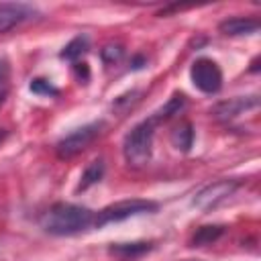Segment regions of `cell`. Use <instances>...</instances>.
Listing matches in <instances>:
<instances>
[{"label": "cell", "instance_id": "52a82bcc", "mask_svg": "<svg viewBox=\"0 0 261 261\" xmlns=\"http://www.w3.org/2000/svg\"><path fill=\"white\" fill-rule=\"evenodd\" d=\"M259 106V98L257 96H247V98H230V100H224L220 104H216L212 108V116L216 120H230L243 112H249L253 108Z\"/></svg>", "mask_w": 261, "mask_h": 261}, {"label": "cell", "instance_id": "ac0fdd59", "mask_svg": "<svg viewBox=\"0 0 261 261\" xmlns=\"http://www.w3.org/2000/svg\"><path fill=\"white\" fill-rule=\"evenodd\" d=\"M6 80H8V65L4 59H0V88L6 84Z\"/></svg>", "mask_w": 261, "mask_h": 261}, {"label": "cell", "instance_id": "30bf717a", "mask_svg": "<svg viewBox=\"0 0 261 261\" xmlns=\"http://www.w3.org/2000/svg\"><path fill=\"white\" fill-rule=\"evenodd\" d=\"M224 232V226L220 224H208V226H200L194 237H192V247H206V245H212L214 241H218Z\"/></svg>", "mask_w": 261, "mask_h": 261}, {"label": "cell", "instance_id": "8fae6325", "mask_svg": "<svg viewBox=\"0 0 261 261\" xmlns=\"http://www.w3.org/2000/svg\"><path fill=\"white\" fill-rule=\"evenodd\" d=\"M192 143H194V128H192L190 122H181L179 126L173 128V133H171V145H173L175 149H179V151H190Z\"/></svg>", "mask_w": 261, "mask_h": 261}, {"label": "cell", "instance_id": "6da1fadb", "mask_svg": "<svg viewBox=\"0 0 261 261\" xmlns=\"http://www.w3.org/2000/svg\"><path fill=\"white\" fill-rule=\"evenodd\" d=\"M94 218H96V214L84 206L57 202L43 214L41 226L49 234L69 237V234H77V232H84L90 226H94Z\"/></svg>", "mask_w": 261, "mask_h": 261}, {"label": "cell", "instance_id": "4fadbf2b", "mask_svg": "<svg viewBox=\"0 0 261 261\" xmlns=\"http://www.w3.org/2000/svg\"><path fill=\"white\" fill-rule=\"evenodd\" d=\"M88 51V37H75V39H71L65 47H63V51H61V59H65V61H73V63H77V59L84 55Z\"/></svg>", "mask_w": 261, "mask_h": 261}, {"label": "cell", "instance_id": "2e32d148", "mask_svg": "<svg viewBox=\"0 0 261 261\" xmlns=\"http://www.w3.org/2000/svg\"><path fill=\"white\" fill-rule=\"evenodd\" d=\"M29 88H31V92H33V94H39V96H55V94H57V88H55L51 82L43 80V77L33 80Z\"/></svg>", "mask_w": 261, "mask_h": 261}, {"label": "cell", "instance_id": "7c38bea8", "mask_svg": "<svg viewBox=\"0 0 261 261\" xmlns=\"http://www.w3.org/2000/svg\"><path fill=\"white\" fill-rule=\"evenodd\" d=\"M108 251L118 257H139L151 251V245L149 243H116V245H110Z\"/></svg>", "mask_w": 261, "mask_h": 261}, {"label": "cell", "instance_id": "277c9868", "mask_svg": "<svg viewBox=\"0 0 261 261\" xmlns=\"http://www.w3.org/2000/svg\"><path fill=\"white\" fill-rule=\"evenodd\" d=\"M100 128H102V122H90V124H84V126L75 128L73 133H69L67 137H63L57 143V155L61 159L75 157L77 153H82L100 135Z\"/></svg>", "mask_w": 261, "mask_h": 261}, {"label": "cell", "instance_id": "5b68a950", "mask_svg": "<svg viewBox=\"0 0 261 261\" xmlns=\"http://www.w3.org/2000/svg\"><path fill=\"white\" fill-rule=\"evenodd\" d=\"M190 77H192L194 86L204 94H216L222 88L220 67L212 59H206V57L194 61V65L190 69Z\"/></svg>", "mask_w": 261, "mask_h": 261}, {"label": "cell", "instance_id": "d6986e66", "mask_svg": "<svg viewBox=\"0 0 261 261\" xmlns=\"http://www.w3.org/2000/svg\"><path fill=\"white\" fill-rule=\"evenodd\" d=\"M143 63H145V59H143V57H137V59L133 61V69H141Z\"/></svg>", "mask_w": 261, "mask_h": 261}, {"label": "cell", "instance_id": "7a4b0ae2", "mask_svg": "<svg viewBox=\"0 0 261 261\" xmlns=\"http://www.w3.org/2000/svg\"><path fill=\"white\" fill-rule=\"evenodd\" d=\"M153 124L155 120H143L139 122L126 137L122 145V153L128 165L133 167H143L149 163L151 153H153Z\"/></svg>", "mask_w": 261, "mask_h": 261}, {"label": "cell", "instance_id": "ba28073f", "mask_svg": "<svg viewBox=\"0 0 261 261\" xmlns=\"http://www.w3.org/2000/svg\"><path fill=\"white\" fill-rule=\"evenodd\" d=\"M33 14L35 10L24 4H0V33H8L10 29L29 20Z\"/></svg>", "mask_w": 261, "mask_h": 261}, {"label": "cell", "instance_id": "9c48e42d", "mask_svg": "<svg viewBox=\"0 0 261 261\" xmlns=\"http://www.w3.org/2000/svg\"><path fill=\"white\" fill-rule=\"evenodd\" d=\"M220 33L222 35H228V37H239V35H253L259 31V20L257 18H251V16H232V18H226L218 24Z\"/></svg>", "mask_w": 261, "mask_h": 261}, {"label": "cell", "instance_id": "ffe728a7", "mask_svg": "<svg viewBox=\"0 0 261 261\" xmlns=\"http://www.w3.org/2000/svg\"><path fill=\"white\" fill-rule=\"evenodd\" d=\"M0 102H2V96H0Z\"/></svg>", "mask_w": 261, "mask_h": 261}, {"label": "cell", "instance_id": "3957f363", "mask_svg": "<svg viewBox=\"0 0 261 261\" xmlns=\"http://www.w3.org/2000/svg\"><path fill=\"white\" fill-rule=\"evenodd\" d=\"M157 210V204L151 202V200H141V198H133V200H120V202H114L106 208H102L96 218H94V226L96 228H102L106 224H112V222H120V220H126L130 216H137V214H145V212H155Z\"/></svg>", "mask_w": 261, "mask_h": 261}, {"label": "cell", "instance_id": "8992f818", "mask_svg": "<svg viewBox=\"0 0 261 261\" xmlns=\"http://www.w3.org/2000/svg\"><path fill=\"white\" fill-rule=\"evenodd\" d=\"M237 188V181H230V179H220V181H214L210 186H206L204 190H200L194 198V206L200 208V210H210V208H216L220 202H224Z\"/></svg>", "mask_w": 261, "mask_h": 261}, {"label": "cell", "instance_id": "5bb4252c", "mask_svg": "<svg viewBox=\"0 0 261 261\" xmlns=\"http://www.w3.org/2000/svg\"><path fill=\"white\" fill-rule=\"evenodd\" d=\"M102 175H104V161H102V159L92 161V163L86 167V171L82 173V179H80L77 190H88L90 186L98 184V181L102 179Z\"/></svg>", "mask_w": 261, "mask_h": 261}, {"label": "cell", "instance_id": "9a60e30c", "mask_svg": "<svg viewBox=\"0 0 261 261\" xmlns=\"http://www.w3.org/2000/svg\"><path fill=\"white\" fill-rule=\"evenodd\" d=\"M184 106V96L181 94H175L157 114H155V118L153 120H165V118H169V116H173V114H177L179 112V108Z\"/></svg>", "mask_w": 261, "mask_h": 261}, {"label": "cell", "instance_id": "e0dca14e", "mask_svg": "<svg viewBox=\"0 0 261 261\" xmlns=\"http://www.w3.org/2000/svg\"><path fill=\"white\" fill-rule=\"evenodd\" d=\"M102 57H104V61L106 63H118L120 59H122V47L120 45H108V47H104L102 49Z\"/></svg>", "mask_w": 261, "mask_h": 261}]
</instances>
